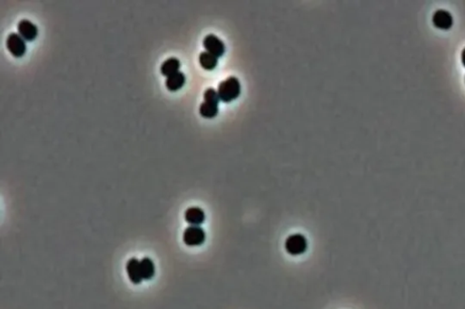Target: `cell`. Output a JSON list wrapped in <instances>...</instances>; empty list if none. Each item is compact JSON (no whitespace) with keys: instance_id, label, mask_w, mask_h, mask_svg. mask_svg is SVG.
Masks as SVG:
<instances>
[{"instance_id":"1","label":"cell","mask_w":465,"mask_h":309,"mask_svg":"<svg viewBox=\"0 0 465 309\" xmlns=\"http://www.w3.org/2000/svg\"><path fill=\"white\" fill-rule=\"evenodd\" d=\"M217 93L220 101L224 103H230L239 97L241 93V83L237 78L234 77H228L227 80L219 83Z\"/></svg>"},{"instance_id":"2","label":"cell","mask_w":465,"mask_h":309,"mask_svg":"<svg viewBox=\"0 0 465 309\" xmlns=\"http://www.w3.org/2000/svg\"><path fill=\"white\" fill-rule=\"evenodd\" d=\"M284 247L287 253L292 256H299L307 250L308 241L307 238L300 233L292 234L286 238Z\"/></svg>"},{"instance_id":"3","label":"cell","mask_w":465,"mask_h":309,"mask_svg":"<svg viewBox=\"0 0 465 309\" xmlns=\"http://www.w3.org/2000/svg\"><path fill=\"white\" fill-rule=\"evenodd\" d=\"M207 238V234L200 226H189L183 232V241L188 247H198L203 245Z\"/></svg>"},{"instance_id":"4","label":"cell","mask_w":465,"mask_h":309,"mask_svg":"<svg viewBox=\"0 0 465 309\" xmlns=\"http://www.w3.org/2000/svg\"><path fill=\"white\" fill-rule=\"evenodd\" d=\"M6 48L14 57H23L26 54V42L18 34L11 33L6 39Z\"/></svg>"},{"instance_id":"5","label":"cell","mask_w":465,"mask_h":309,"mask_svg":"<svg viewBox=\"0 0 465 309\" xmlns=\"http://www.w3.org/2000/svg\"><path fill=\"white\" fill-rule=\"evenodd\" d=\"M203 44L207 52L217 58L223 57L226 52V46L224 42L213 34L206 36Z\"/></svg>"},{"instance_id":"6","label":"cell","mask_w":465,"mask_h":309,"mask_svg":"<svg viewBox=\"0 0 465 309\" xmlns=\"http://www.w3.org/2000/svg\"><path fill=\"white\" fill-rule=\"evenodd\" d=\"M17 31H18V35L25 41L27 42L35 40L38 35V29L36 25H34L32 22L26 19H23L18 23Z\"/></svg>"},{"instance_id":"7","label":"cell","mask_w":465,"mask_h":309,"mask_svg":"<svg viewBox=\"0 0 465 309\" xmlns=\"http://www.w3.org/2000/svg\"><path fill=\"white\" fill-rule=\"evenodd\" d=\"M125 270H126L130 281L134 285H139L144 280L141 274L140 260H138L137 258H129L125 265Z\"/></svg>"},{"instance_id":"8","label":"cell","mask_w":465,"mask_h":309,"mask_svg":"<svg viewBox=\"0 0 465 309\" xmlns=\"http://www.w3.org/2000/svg\"><path fill=\"white\" fill-rule=\"evenodd\" d=\"M185 220L190 226H201L206 221V214L199 207H190L185 212Z\"/></svg>"},{"instance_id":"9","label":"cell","mask_w":465,"mask_h":309,"mask_svg":"<svg viewBox=\"0 0 465 309\" xmlns=\"http://www.w3.org/2000/svg\"><path fill=\"white\" fill-rule=\"evenodd\" d=\"M433 23H434V26H436L437 28L443 29V30H448L453 26L454 19L448 11L441 9L434 13V16H433Z\"/></svg>"},{"instance_id":"10","label":"cell","mask_w":465,"mask_h":309,"mask_svg":"<svg viewBox=\"0 0 465 309\" xmlns=\"http://www.w3.org/2000/svg\"><path fill=\"white\" fill-rule=\"evenodd\" d=\"M186 82V76L182 72H178L166 78V86L170 92H176L180 90Z\"/></svg>"},{"instance_id":"11","label":"cell","mask_w":465,"mask_h":309,"mask_svg":"<svg viewBox=\"0 0 465 309\" xmlns=\"http://www.w3.org/2000/svg\"><path fill=\"white\" fill-rule=\"evenodd\" d=\"M179 69H180V61L177 58L171 57L163 63V65L161 66L160 71L163 76L169 77L179 72Z\"/></svg>"},{"instance_id":"12","label":"cell","mask_w":465,"mask_h":309,"mask_svg":"<svg viewBox=\"0 0 465 309\" xmlns=\"http://www.w3.org/2000/svg\"><path fill=\"white\" fill-rule=\"evenodd\" d=\"M140 268L144 280H150L155 277V264L148 257H145L140 260Z\"/></svg>"},{"instance_id":"13","label":"cell","mask_w":465,"mask_h":309,"mask_svg":"<svg viewBox=\"0 0 465 309\" xmlns=\"http://www.w3.org/2000/svg\"><path fill=\"white\" fill-rule=\"evenodd\" d=\"M199 63H200V66L205 70L212 71L217 67L218 58L214 57L213 55L209 54L208 52H203L199 56Z\"/></svg>"},{"instance_id":"14","label":"cell","mask_w":465,"mask_h":309,"mask_svg":"<svg viewBox=\"0 0 465 309\" xmlns=\"http://www.w3.org/2000/svg\"><path fill=\"white\" fill-rule=\"evenodd\" d=\"M218 104L217 103H207L204 102L200 105L199 108V113L201 114L202 117L207 119L215 118L218 114Z\"/></svg>"},{"instance_id":"15","label":"cell","mask_w":465,"mask_h":309,"mask_svg":"<svg viewBox=\"0 0 465 309\" xmlns=\"http://www.w3.org/2000/svg\"><path fill=\"white\" fill-rule=\"evenodd\" d=\"M204 99H205V102H207V103L219 104V102H220V98H219L218 93L214 88H208L207 89V91L205 92V94H204Z\"/></svg>"},{"instance_id":"16","label":"cell","mask_w":465,"mask_h":309,"mask_svg":"<svg viewBox=\"0 0 465 309\" xmlns=\"http://www.w3.org/2000/svg\"><path fill=\"white\" fill-rule=\"evenodd\" d=\"M462 62H463V65L464 67H465V48L462 52Z\"/></svg>"}]
</instances>
